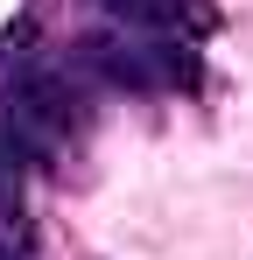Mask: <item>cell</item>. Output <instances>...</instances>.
Instances as JSON below:
<instances>
[{"label":"cell","instance_id":"6da1fadb","mask_svg":"<svg viewBox=\"0 0 253 260\" xmlns=\"http://www.w3.org/2000/svg\"><path fill=\"white\" fill-rule=\"evenodd\" d=\"M0 127L14 134L28 155H49V148H64V141L84 127V99H78V85H71L56 63H42V56H21V63H7Z\"/></svg>","mask_w":253,"mask_h":260},{"label":"cell","instance_id":"7a4b0ae2","mask_svg":"<svg viewBox=\"0 0 253 260\" xmlns=\"http://www.w3.org/2000/svg\"><path fill=\"white\" fill-rule=\"evenodd\" d=\"M78 56H84V71H99L120 91H190L197 85V49L183 36H141V28H126V36H91Z\"/></svg>","mask_w":253,"mask_h":260},{"label":"cell","instance_id":"3957f363","mask_svg":"<svg viewBox=\"0 0 253 260\" xmlns=\"http://www.w3.org/2000/svg\"><path fill=\"white\" fill-rule=\"evenodd\" d=\"M21 169H28V148L0 127V260H36V225H28Z\"/></svg>","mask_w":253,"mask_h":260},{"label":"cell","instance_id":"277c9868","mask_svg":"<svg viewBox=\"0 0 253 260\" xmlns=\"http://www.w3.org/2000/svg\"><path fill=\"white\" fill-rule=\"evenodd\" d=\"M99 7H113V0H99Z\"/></svg>","mask_w":253,"mask_h":260}]
</instances>
